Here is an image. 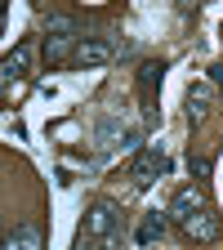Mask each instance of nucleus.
<instances>
[{
    "mask_svg": "<svg viewBox=\"0 0 223 250\" xmlns=\"http://www.w3.org/2000/svg\"><path fill=\"white\" fill-rule=\"evenodd\" d=\"M76 45H81V31H49V36H45V58H49V67L72 62Z\"/></svg>",
    "mask_w": 223,
    "mask_h": 250,
    "instance_id": "39448f33",
    "label": "nucleus"
},
{
    "mask_svg": "<svg viewBox=\"0 0 223 250\" xmlns=\"http://www.w3.org/2000/svg\"><path fill=\"white\" fill-rule=\"evenodd\" d=\"M121 232V206L116 201H94L89 206V214H85V224H81V232H76V241H89V246H103V241H112Z\"/></svg>",
    "mask_w": 223,
    "mask_h": 250,
    "instance_id": "f03ea898",
    "label": "nucleus"
},
{
    "mask_svg": "<svg viewBox=\"0 0 223 250\" xmlns=\"http://www.w3.org/2000/svg\"><path fill=\"white\" fill-rule=\"evenodd\" d=\"M161 76H165V62H156V58L139 62V89H143V94H152L156 85H161Z\"/></svg>",
    "mask_w": 223,
    "mask_h": 250,
    "instance_id": "1a4fd4ad",
    "label": "nucleus"
},
{
    "mask_svg": "<svg viewBox=\"0 0 223 250\" xmlns=\"http://www.w3.org/2000/svg\"><path fill=\"white\" fill-rule=\"evenodd\" d=\"M210 99H214L210 81L187 85V121H192V125H201V121H205V112H210Z\"/></svg>",
    "mask_w": 223,
    "mask_h": 250,
    "instance_id": "0eeeda50",
    "label": "nucleus"
},
{
    "mask_svg": "<svg viewBox=\"0 0 223 250\" xmlns=\"http://www.w3.org/2000/svg\"><path fill=\"white\" fill-rule=\"evenodd\" d=\"M165 170H170V156H165V147H161V143H147V147L134 156L130 179H134V188H152V183H156V174H165Z\"/></svg>",
    "mask_w": 223,
    "mask_h": 250,
    "instance_id": "7ed1b4c3",
    "label": "nucleus"
},
{
    "mask_svg": "<svg viewBox=\"0 0 223 250\" xmlns=\"http://www.w3.org/2000/svg\"><path fill=\"white\" fill-rule=\"evenodd\" d=\"M31 72V45L22 41V45H14L9 54H5V62H0V76H5V85H14V81H22Z\"/></svg>",
    "mask_w": 223,
    "mask_h": 250,
    "instance_id": "423d86ee",
    "label": "nucleus"
},
{
    "mask_svg": "<svg viewBox=\"0 0 223 250\" xmlns=\"http://www.w3.org/2000/svg\"><path fill=\"white\" fill-rule=\"evenodd\" d=\"M116 58V49H112V41L107 36H81V45H76V54H72V62L76 67H103V62H112Z\"/></svg>",
    "mask_w": 223,
    "mask_h": 250,
    "instance_id": "20e7f679",
    "label": "nucleus"
},
{
    "mask_svg": "<svg viewBox=\"0 0 223 250\" xmlns=\"http://www.w3.org/2000/svg\"><path fill=\"white\" fill-rule=\"evenodd\" d=\"M49 31H76V22L67 14H45V36H49Z\"/></svg>",
    "mask_w": 223,
    "mask_h": 250,
    "instance_id": "9b49d317",
    "label": "nucleus"
},
{
    "mask_svg": "<svg viewBox=\"0 0 223 250\" xmlns=\"http://www.w3.org/2000/svg\"><path fill=\"white\" fill-rule=\"evenodd\" d=\"M170 219L183 228V237H192V241H201V246H210V241H219V214H214V206H210V197H205V188L201 183H187V188H179V192L170 197Z\"/></svg>",
    "mask_w": 223,
    "mask_h": 250,
    "instance_id": "f257e3e1",
    "label": "nucleus"
},
{
    "mask_svg": "<svg viewBox=\"0 0 223 250\" xmlns=\"http://www.w3.org/2000/svg\"><path fill=\"white\" fill-rule=\"evenodd\" d=\"M192 174L197 179H210V156H192Z\"/></svg>",
    "mask_w": 223,
    "mask_h": 250,
    "instance_id": "f8f14e48",
    "label": "nucleus"
},
{
    "mask_svg": "<svg viewBox=\"0 0 223 250\" xmlns=\"http://www.w3.org/2000/svg\"><path fill=\"white\" fill-rule=\"evenodd\" d=\"M5 250H45V232L36 224H22L5 237Z\"/></svg>",
    "mask_w": 223,
    "mask_h": 250,
    "instance_id": "6e6552de",
    "label": "nucleus"
},
{
    "mask_svg": "<svg viewBox=\"0 0 223 250\" xmlns=\"http://www.w3.org/2000/svg\"><path fill=\"white\" fill-rule=\"evenodd\" d=\"M161 237H165V214H147L139 228V246H156Z\"/></svg>",
    "mask_w": 223,
    "mask_h": 250,
    "instance_id": "9d476101",
    "label": "nucleus"
}]
</instances>
